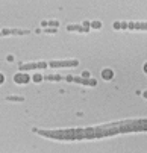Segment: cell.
Instances as JSON below:
<instances>
[{"mask_svg":"<svg viewBox=\"0 0 147 153\" xmlns=\"http://www.w3.org/2000/svg\"><path fill=\"white\" fill-rule=\"evenodd\" d=\"M6 100H9V102H23L24 97H20V96H8Z\"/></svg>","mask_w":147,"mask_h":153,"instance_id":"cell-6","label":"cell"},{"mask_svg":"<svg viewBox=\"0 0 147 153\" xmlns=\"http://www.w3.org/2000/svg\"><path fill=\"white\" fill-rule=\"evenodd\" d=\"M46 79H47V80H59V79H62V77H61V76H47Z\"/></svg>","mask_w":147,"mask_h":153,"instance_id":"cell-8","label":"cell"},{"mask_svg":"<svg viewBox=\"0 0 147 153\" xmlns=\"http://www.w3.org/2000/svg\"><path fill=\"white\" fill-rule=\"evenodd\" d=\"M103 76L105 77H112V73L111 71H103Z\"/></svg>","mask_w":147,"mask_h":153,"instance_id":"cell-9","label":"cell"},{"mask_svg":"<svg viewBox=\"0 0 147 153\" xmlns=\"http://www.w3.org/2000/svg\"><path fill=\"white\" fill-rule=\"evenodd\" d=\"M3 80H5V77H3V74H0V83H3Z\"/></svg>","mask_w":147,"mask_h":153,"instance_id":"cell-11","label":"cell"},{"mask_svg":"<svg viewBox=\"0 0 147 153\" xmlns=\"http://www.w3.org/2000/svg\"><path fill=\"white\" fill-rule=\"evenodd\" d=\"M144 97H147V91H146V93H144Z\"/></svg>","mask_w":147,"mask_h":153,"instance_id":"cell-13","label":"cell"},{"mask_svg":"<svg viewBox=\"0 0 147 153\" xmlns=\"http://www.w3.org/2000/svg\"><path fill=\"white\" fill-rule=\"evenodd\" d=\"M41 79H43V76H39V74H36V76L33 77V80H35V82H41Z\"/></svg>","mask_w":147,"mask_h":153,"instance_id":"cell-10","label":"cell"},{"mask_svg":"<svg viewBox=\"0 0 147 153\" xmlns=\"http://www.w3.org/2000/svg\"><path fill=\"white\" fill-rule=\"evenodd\" d=\"M77 65V61H62V62H50V67L58 68V67H74Z\"/></svg>","mask_w":147,"mask_h":153,"instance_id":"cell-3","label":"cell"},{"mask_svg":"<svg viewBox=\"0 0 147 153\" xmlns=\"http://www.w3.org/2000/svg\"><path fill=\"white\" fill-rule=\"evenodd\" d=\"M47 64L46 62H38V64H22L20 65V70L26 71V70H33V68H46Z\"/></svg>","mask_w":147,"mask_h":153,"instance_id":"cell-1","label":"cell"},{"mask_svg":"<svg viewBox=\"0 0 147 153\" xmlns=\"http://www.w3.org/2000/svg\"><path fill=\"white\" fill-rule=\"evenodd\" d=\"M144 71H146V73H147V64H146V65H144Z\"/></svg>","mask_w":147,"mask_h":153,"instance_id":"cell-12","label":"cell"},{"mask_svg":"<svg viewBox=\"0 0 147 153\" xmlns=\"http://www.w3.org/2000/svg\"><path fill=\"white\" fill-rule=\"evenodd\" d=\"M70 82H80V83H88V85H94L96 82L94 80H85V79H80V77H71V76H68L67 77Z\"/></svg>","mask_w":147,"mask_h":153,"instance_id":"cell-5","label":"cell"},{"mask_svg":"<svg viewBox=\"0 0 147 153\" xmlns=\"http://www.w3.org/2000/svg\"><path fill=\"white\" fill-rule=\"evenodd\" d=\"M29 33V30H23V29H5L0 32V36H5V35H26Z\"/></svg>","mask_w":147,"mask_h":153,"instance_id":"cell-2","label":"cell"},{"mask_svg":"<svg viewBox=\"0 0 147 153\" xmlns=\"http://www.w3.org/2000/svg\"><path fill=\"white\" fill-rule=\"evenodd\" d=\"M129 27H137V29H147V25H135V23H131L128 25Z\"/></svg>","mask_w":147,"mask_h":153,"instance_id":"cell-7","label":"cell"},{"mask_svg":"<svg viewBox=\"0 0 147 153\" xmlns=\"http://www.w3.org/2000/svg\"><path fill=\"white\" fill-rule=\"evenodd\" d=\"M14 80L17 82V83H26V82H29V76L27 74H15L14 76Z\"/></svg>","mask_w":147,"mask_h":153,"instance_id":"cell-4","label":"cell"}]
</instances>
